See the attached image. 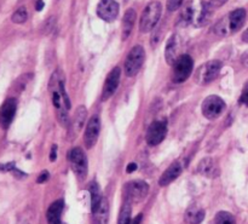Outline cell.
<instances>
[{"instance_id":"16","label":"cell","mask_w":248,"mask_h":224,"mask_svg":"<svg viewBox=\"0 0 248 224\" xmlns=\"http://www.w3.org/2000/svg\"><path fill=\"white\" fill-rule=\"evenodd\" d=\"M179 51H181V41L177 35H172L169 39L166 44V50H165V56H166V61L169 64L173 65V63L176 62L179 58Z\"/></svg>"},{"instance_id":"2","label":"cell","mask_w":248,"mask_h":224,"mask_svg":"<svg viewBox=\"0 0 248 224\" xmlns=\"http://www.w3.org/2000/svg\"><path fill=\"white\" fill-rule=\"evenodd\" d=\"M58 78L60 75L57 74V72L53 74V78L51 79V90H52V102H53V106L56 108V115H57L58 121H60L61 125L63 128H68L70 125V121H69V116H68V108L65 107L64 103V99H63L62 95H61L60 91V87H58Z\"/></svg>"},{"instance_id":"5","label":"cell","mask_w":248,"mask_h":224,"mask_svg":"<svg viewBox=\"0 0 248 224\" xmlns=\"http://www.w3.org/2000/svg\"><path fill=\"white\" fill-rule=\"evenodd\" d=\"M194 61L189 55H181L178 60L173 63L172 70V81L174 84H182L186 81L193 73Z\"/></svg>"},{"instance_id":"18","label":"cell","mask_w":248,"mask_h":224,"mask_svg":"<svg viewBox=\"0 0 248 224\" xmlns=\"http://www.w3.org/2000/svg\"><path fill=\"white\" fill-rule=\"evenodd\" d=\"M198 171L202 176L208 177V178H215L219 174L217 165H216L215 160L212 158H205V159L201 160L198 166Z\"/></svg>"},{"instance_id":"7","label":"cell","mask_w":248,"mask_h":224,"mask_svg":"<svg viewBox=\"0 0 248 224\" xmlns=\"http://www.w3.org/2000/svg\"><path fill=\"white\" fill-rule=\"evenodd\" d=\"M225 107H227L225 102L219 96L212 95V96H208L203 101L201 112H202L203 116L207 118L208 120H215V119L219 118L222 115L223 112L225 111Z\"/></svg>"},{"instance_id":"1","label":"cell","mask_w":248,"mask_h":224,"mask_svg":"<svg viewBox=\"0 0 248 224\" xmlns=\"http://www.w3.org/2000/svg\"><path fill=\"white\" fill-rule=\"evenodd\" d=\"M245 21H246V10L236 9L216 24L215 32L220 36H227L229 34L236 33L244 26Z\"/></svg>"},{"instance_id":"26","label":"cell","mask_w":248,"mask_h":224,"mask_svg":"<svg viewBox=\"0 0 248 224\" xmlns=\"http://www.w3.org/2000/svg\"><path fill=\"white\" fill-rule=\"evenodd\" d=\"M131 205L130 201H126L121 208L118 224H131Z\"/></svg>"},{"instance_id":"23","label":"cell","mask_w":248,"mask_h":224,"mask_svg":"<svg viewBox=\"0 0 248 224\" xmlns=\"http://www.w3.org/2000/svg\"><path fill=\"white\" fill-rule=\"evenodd\" d=\"M194 15H195V10H194V6L191 4L186 5L182 12L179 14L178 17V24L182 27H186L189 24L193 23L194 21Z\"/></svg>"},{"instance_id":"31","label":"cell","mask_w":248,"mask_h":224,"mask_svg":"<svg viewBox=\"0 0 248 224\" xmlns=\"http://www.w3.org/2000/svg\"><path fill=\"white\" fill-rule=\"evenodd\" d=\"M15 170V162H9V164H0V172H10Z\"/></svg>"},{"instance_id":"36","label":"cell","mask_w":248,"mask_h":224,"mask_svg":"<svg viewBox=\"0 0 248 224\" xmlns=\"http://www.w3.org/2000/svg\"><path fill=\"white\" fill-rule=\"evenodd\" d=\"M35 9H36V11H41V10L44 9V1H43V0H36Z\"/></svg>"},{"instance_id":"34","label":"cell","mask_w":248,"mask_h":224,"mask_svg":"<svg viewBox=\"0 0 248 224\" xmlns=\"http://www.w3.org/2000/svg\"><path fill=\"white\" fill-rule=\"evenodd\" d=\"M228 0H210V4L212 5V7H219L222 5H224Z\"/></svg>"},{"instance_id":"12","label":"cell","mask_w":248,"mask_h":224,"mask_svg":"<svg viewBox=\"0 0 248 224\" xmlns=\"http://www.w3.org/2000/svg\"><path fill=\"white\" fill-rule=\"evenodd\" d=\"M99 131H101V119L98 115H93L87 123L86 131L84 135V142L87 149H91L97 143Z\"/></svg>"},{"instance_id":"20","label":"cell","mask_w":248,"mask_h":224,"mask_svg":"<svg viewBox=\"0 0 248 224\" xmlns=\"http://www.w3.org/2000/svg\"><path fill=\"white\" fill-rule=\"evenodd\" d=\"M136 22V11L133 9H128L125 12V16L123 18V40L130 36L131 32H132L133 26Z\"/></svg>"},{"instance_id":"35","label":"cell","mask_w":248,"mask_h":224,"mask_svg":"<svg viewBox=\"0 0 248 224\" xmlns=\"http://www.w3.org/2000/svg\"><path fill=\"white\" fill-rule=\"evenodd\" d=\"M136 170H137V164H136V162H131V164L127 165L126 171H127V174H132V172H135Z\"/></svg>"},{"instance_id":"15","label":"cell","mask_w":248,"mask_h":224,"mask_svg":"<svg viewBox=\"0 0 248 224\" xmlns=\"http://www.w3.org/2000/svg\"><path fill=\"white\" fill-rule=\"evenodd\" d=\"M182 171H183V165L179 161L173 162V164L170 165V166L167 167L166 171L161 175V177H160L159 179V184L161 187L169 186V184H171L172 182L176 181V179L181 176Z\"/></svg>"},{"instance_id":"32","label":"cell","mask_w":248,"mask_h":224,"mask_svg":"<svg viewBox=\"0 0 248 224\" xmlns=\"http://www.w3.org/2000/svg\"><path fill=\"white\" fill-rule=\"evenodd\" d=\"M48 177H50L48 172L47 171H43L40 175H39L38 178H36V182H38V183H45V182L48 179Z\"/></svg>"},{"instance_id":"22","label":"cell","mask_w":248,"mask_h":224,"mask_svg":"<svg viewBox=\"0 0 248 224\" xmlns=\"http://www.w3.org/2000/svg\"><path fill=\"white\" fill-rule=\"evenodd\" d=\"M90 194H91V210L92 213H94L98 210L102 199H103L101 194V188H99L98 183L96 181L91 182V184H90Z\"/></svg>"},{"instance_id":"8","label":"cell","mask_w":248,"mask_h":224,"mask_svg":"<svg viewBox=\"0 0 248 224\" xmlns=\"http://www.w3.org/2000/svg\"><path fill=\"white\" fill-rule=\"evenodd\" d=\"M68 159H69L70 166L74 174L79 178H84L87 175V158L84 150L79 147L73 148L68 154Z\"/></svg>"},{"instance_id":"3","label":"cell","mask_w":248,"mask_h":224,"mask_svg":"<svg viewBox=\"0 0 248 224\" xmlns=\"http://www.w3.org/2000/svg\"><path fill=\"white\" fill-rule=\"evenodd\" d=\"M162 6L159 1H152L143 11L140 22V31L142 33H149L159 22L161 17Z\"/></svg>"},{"instance_id":"9","label":"cell","mask_w":248,"mask_h":224,"mask_svg":"<svg viewBox=\"0 0 248 224\" xmlns=\"http://www.w3.org/2000/svg\"><path fill=\"white\" fill-rule=\"evenodd\" d=\"M125 193L127 201H133V203H140L149 193V186L147 182L136 179V181L130 182L126 184Z\"/></svg>"},{"instance_id":"25","label":"cell","mask_w":248,"mask_h":224,"mask_svg":"<svg viewBox=\"0 0 248 224\" xmlns=\"http://www.w3.org/2000/svg\"><path fill=\"white\" fill-rule=\"evenodd\" d=\"M211 9H212V5H211L210 2H206V1L201 2V11H200V14H199V17H198L199 26H201V24H205L206 22L208 21V18H210V16H211Z\"/></svg>"},{"instance_id":"27","label":"cell","mask_w":248,"mask_h":224,"mask_svg":"<svg viewBox=\"0 0 248 224\" xmlns=\"http://www.w3.org/2000/svg\"><path fill=\"white\" fill-rule=\"evenodd\" d=\"M215 224H236L235 217L227 211H220L216 215Z\"/></svg>"},{"instance_id":"39","label":"cell","mask_w":248,"mask_h":224,"mask_svg":"<svg viewBox=\"0 0 248 224\" xmlns=\"http://www.w3.org/2000/svg\"><path fill=\"white\" fill-rule=\"evenodd\" d=\"M61 224H62V223H61Z\"/></svg>"},{"instance_id":"6","label":"cell","mask_w":248,"mask_h":224,"mask_svg":"<svg viewBox=\"0 0 248 224\" xmlns=\"http://www.w3.org/2000/svg\"><path fill=\"white\" fill-rule=\"evenodd\" d=\"M220 69H222V62L218 60L210 61L201 65L195 74V81L200 85H207L212 82L213 80L217 79L219 75Z\"/></svg>"},{"instance_id":"24","label":"cell","mask_w":248,"mask_h":224,"mask_svg":"<svg viewBox=\"0 0 248 224\" xmlns=\"http://www.w3.org/2000/svg\"><path fill=\"white\" fill-rule=\"evenodd\" d=\"M94 218H96L97 224H107L108 223L109 217V204L107 199H102V203L99 205L98 210L93 213Z\"/></svg>"},{"instance_id":"11","label":"cell","mask_w":248,"mask_h":224,"mask_svg":"<svg viewBox=\"0 0 248 224\" xmlns=\"http://www.w3.org/2000/svg\"><path fill=\"white\" fill-rule=\"evenodd\" d=\"M167 133V125L165 121H154L147 132V142L149 145H157L165 140Z\"/></svg>"},{"instance_id":"10","label":"cell","mask_w":248,"mask_h":224,"mask_svg":"<svg viewBox=\"0 0 248 224\" xmlns=\"http://www.w3.org/2000/svg\"><path fill=\"white\" fill-rule=\"evenodd\" d=\"M97 15L106 22H113L119 15V4L116 0H99Z\"/></svg>"},{"instance_id":"17","label":"cell","mask_w":248,"mask_h":224,"mask_svg":"<svg viewBox=\"0 0 248 224\" xmlns=\"http://www.w3.org/2000/svg\"><path fill=\"white\" fill-rule=\"evenodd\" d=\"M63 208H64V201L61 200L55 201L50 205L46 212V220L48 224H61V217H62Z\"/></svg>"},{"instance_id":"33","label":"cell","mask_w":248,"mask_h":224,"mask_svg":"<svg viewBox=\"0 0 248 224\" xmlns=\"http://www.w3.org/2000/svg\"><path fill=\"white\" fill-rule=\"evenodd\" d=\"M57 159V145L53 144L51 148V154H50V160L51 161H55Z\"/></svg>"},{"instance_id":"38","label":"cell","mask_w":248,"mask_h":224,"mask_svg":"<svg viewBox=\"0 0 248 224\" xmlns=\"http://www.w3.org/2000/svg\"><path fill=\"white\" fill-rule=\"evenodd\" d=\"M242 40H244L245 43H248V28L246 29V32L242 34Z\"/></svg>"},{"instance_id":"37","label":"cell","mask_w":248,"mask_h":224,"mask_svg":"<svg viewBox=\"0 0 248 224\" xmlns=\"http://www.w3.org/2000/svg\"><path fill=\"white\" fill-rule=\"evenodd\" d=\"M142 217L143 216L140 213L137 217H135L132 221H131V224H140V222H142Z\"/></svg>"},{"instance_id":"19","label":"cell","mask_w":248,"mask_h":224,"mask_svg":"<svg viewBox=\"0 0 248 224\" xmlns=\"http://www.w3.org/2000/svg\"><path fill=\"white\" fill-rule=\"evenodd\" d=\"M86 115H87V109L85 108L84 106L78 107L77 112H75L74 120L72 121V133L74 136L79 135L81 128H84L85 121H86Z\"/></svg>"},{"instance_id":"13","label":"cell","mask_w":248,"mask_h":224,"mask_svg":"<svg viewBox=\"0 0 248 224\" xmlns=\"http://www.w3.org/2000/svg\"><path fill=\"white\" fill-rule=\"evenodd\" d=\"M121 78V69L119 67H115L107 77L106 82H104L103 91H102V101H108L115 91L118 90L119 82Z\"/></svg>"},{"instance_id":"4","label":"cell","mask_w":248,"mask_h":224,"mask_svg":"<svg viewBox=\"0 0 248 224\" xmlns=\"http://www.w3.org/2000/svg\"><path fill=\"white\" fill-rule=\"evenodd\" d=\"M145 60V51L144 48L140 45H136L135 48H132L128 52L127 57H126L125 65H124V70H125L126 77L131 78L135 77L136 74H138V72L142 68L143 63Z\"/></svg>"},{"instance_id":"14","label":"cell","mask_w":248,"mask_h":224,"mask_svg":"<svg viewBox=\"0 0 248 224\" xmlns=\"http://www.w3.org/2000/svg\"><path fill=\"white\" fill-rule=\"evenodd\" d=\"M17 109V99L7 98L0 108V126L7 128L11 125Z\"/></svg>"},{"instance_id":"28","label":"cell","mask_w":248,"mask_h":224,"mask_svg":"<svg viewBox=\"0 0 248 224\" xmlns=\"http://www.w3.org/2000/svg\"><path fill=\"white\" fill-rule=\"evenodd\" d=\"M27 18H28V12H27V9L24 6H21L19 9H17L11 17L12 22L16 24L24 23L27 21Z\"/></svg>"},{"instance_id":"29","label":"cell","mask_w":248,"mask_h":224,"mask_svg":"<svg viewBox=\"0 0 248 224\" xmlns=\"http://www.w3.org/2000/svg\"><path fill=\"white\" fill-rule=\"evenodd\" d=\"M184 0H167V10L169 11H176L183 5Z\"/></svg>"},{"instance_id":"30","label":"cell","mask_w":248,"mask_h":224,"mask_svg":"<svg viewBox=\"0 0 248 224\" xmlns=\"http://www.w3.org/2000/svg\"><path fill=\"white\" fill-rule=\"evenodd\" d=\"M239 102H240V104H244V106L248 107V81L245 84L244 90H242Z\"/></svg>"},{"instance_id":"21","label":"cell","mask_w":248,"mask_h":224,"mask_svg":"<svg viewBox=\"0 0 248 224\" xmlns=\"http://www.w3.org/2000/svg\"><path fill=\"white\" fill-rule=\"evenodd\" d=\"M205 220V210L199 206H191L186 212V222L189 224H200Z\"/></svg>"}]
</instances>
